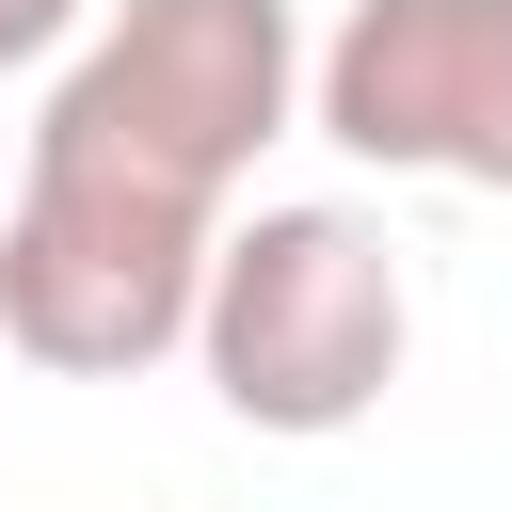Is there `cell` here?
<instances>
[{"instance_id": "1", "label": "cell", "mask_w": 512, "mask_h": 512, "mask_svg": "<svg viewBox=\"0 0 512 512\" xmlns=\"http://www.w3.org/2000/svg\"><path fill=\"white\" fill-rule=\"evenodd\" d=\"M304 128V16L288 0H96L48 112H32V160H80V176H128L160 208H208Z\"/></svg>"}, {"instance_id": "2", "label": "cell", "mask_w": 512, "mask_h": 512, "mask_svg": "<svg viewBox=\"0 0 512 512\" xmlns=\"http://www.w3.org/2000/svg\"><path fill=\"white\" fill-rule=\"evenodd\" d=\"M416 352V288H400V240L336 192H288L256 224L208 240V288H192V368L240 432L272 448H320V432H368L384 384Z\"/></svg>"}, {"instance_id": "3", "label": "cell", "mask_w": 512, "mask_h": 512, "mask_svg": "<svg viewBox=\"0 0 512 512\" xmlns=\"http://www.w3.org/2000/svg\"><path fill=\"white\" fill-rule=\"evenodd\" d=\"M208 208H160L128 176L80 160H16L0 208V352L48 384H128L160 352H192V288H208Z\"/></svg>"}, {"instance_id": "4", "label": "cell", "mask_w": 512, "mask_h": 512, "mask_svg": "<svg viewBox=\"0 0 512 512\" xmlns=\"http://www.w3.org/2000/svg\"><path fill=\"white\" fill-rule=\"evenodd\" d=\"M304 128L368 176L512 192V0H352L304 48Z\"/></svg>"}, {"instance_id": "5", "label": "cell", "mask_w": 512, "mask_h": 512, "mask_svg": "<svg viewBox=\"0 0 512 512\" xmlns=\"http://www.w3.org/2000/svg\"><path fill=\"white\" fill-rule=\"evenodd\" d=\"M80 16H96V0H0V80H16V64H48Z\"/></svg>"}]
</instances>
